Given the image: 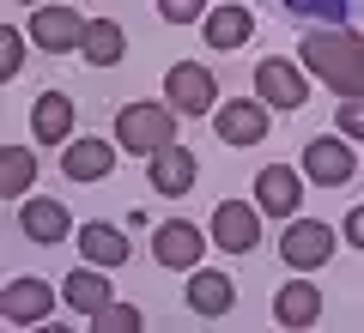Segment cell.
Masks as SVG:
<instances>
[{
	"label": "cell",
	"instance_id": "1",
	"mask_svg": "<svg viewBox=\"0 0 364 333\" xmlns=\"http://www.w3.org/2000/svg\"><path fill=\"white\" fill-rule=\"evenodd\" d=\"M298 55H304V67H310L328 91H340V97H364V37H358V31H346V25L310 31V37L298 43Z\"/></svg>",
	"mask_w": 364,
	"mask_h": 333
},
{
	"label": "cell",
	"instance_id": "2",
	"mask_svg": "<svg viewBox=\"0 0 364 333\" xmlns=\"http://www.w3.org/2000/svg\"><path fill=\"white\" fill-rule=\"evenodd\" d=\"M170 140H176V109L170 103H128V109H116V146L122 152L152 158Z\"/></svg>",
	"mask_w": 364,
	"mask_h": 333
},
{
	"label": "cell",
	"instance_id": "3",
	"mask_svg": "<svg viewBox=\"0 0 364 333\" xmlns=\"http://www.w3.org/2000/svg\"><path fill=\"white\" fill-rule=\"evenodd\" d=\"M164 97L176 116H213V97H219V79H213V67L200 61H176L164 73Z\"/></svg>",
	"mask_w": 364,
	"mask_h": 333
},
{
	"label": "cell",
	"instance_id": "4",
	"mask_svg": "<svg viewBox=\"0 0 364 333\" xmlns=\"http://www.w3.org/2000/svg\"><path fill=\"white\" fill-rule=\"evenodd\" d=\"M352 146H346V133H316L310 146H304V176L310 182H322V188H340V182H352Z\"/></svg>",
	"mask_w": 364,
	"mask_h": 333
},
{
	"label": "cell",
	"instance_id": "5",
	"mask_svg": "<svg viewBox=\"0 0 364 333\" xmlns=\"http://www.w3.org/2000/svg\"><path fill=\"white\" fill-rule=\"evenodd\" d=\"M85 25L91 18H79L73 6H37V13H31V43L49 49V55H67V49L85 43Z\"/></svg>",
	"mask_w": 364,
	"mask_h": 333
},
{
	"label": "cell",
	"instance_id": "6",
	"mask_svg": "<svg viewBox=\"0 0 364 333\" xmlns=\"http://www.w3.org/2000/svg\"><path fill=\"white\" fill-rule=\"evenodd\" d=\"M213 243L231 249V255H249V249L261 243V206H249V200H219V212H213Z\"/></svg>",
	"mask_w": 364,
	"mask_h": 333
},
{
	"label": "cell",
	"instance_id": "7",
	"mask_svg": "<svg viewBox=\"0 0 364 333\" xmlns=\"http://www.w3.org/2000/svg\"><path fill=\"white\" fill-rule=\"evenodd\" d=\"M279 255H286V267L310 273V267H322V261L334 255V231L316 224V218H298V224L286 231V243H279Z\"/></svg>",
	"mask_w": 364,
	"mask_h": 333
},
{
	"label": "cell",
	"instance_id": "8",
	"mask_svg": "<svg viewBox=\"0 0 364 333\" xmlns=\"http://www.w3.org/2000/svg\"><path fill=\"white\" fill-rule=\"evenodd\" d=\"M219 140L225 146H261L267 140V103H255V97L219 103Z\"/></svg>",
	"mask_w": 364,
	"mask_h": 333
},
{
	"label": "cell",
	"instance_id": "9",
	"mask_svg": "<svg viewBox=\"0 0 364 333\" xmlns=\"http://www.w3.org/2000/svg\"><path fill=\"white\" fill-rule=\"evenodd\" d=\"M255 91L273 109H304V97H310V85H304V73L291 61H261L255 67Z\"/></svg>",
	"mask_w": 364,
	"mask_h": 333
},
{
	"label": "cell",
	"instance_id": "10",
	"mask_svg": "<svg viewBox=\"0 0 364 333\" xmlns=\"http://www.w3.org/2000/svg\"><path fill=\"white\" fill-rule=\"evenodd\" d=\"M18 224H25V243H67L73 236V218H67L61 200H25L18 206Z\"/></svg>",
	"mask_w": 364,
	"mask_h": 333
},
{
	"label": "cell",
	"instance_id": "11",
	"mask_svg": "<svg viewBox=\"0 0 364 333\" xmlns=\"http://www.w3.org/2000/svg\"><path fill=\"white\" fill-rule=\"evenodd\" d=\"M116 170V146L109 140H73L61 152V176L67 182H104Z\"/></svg>",
	"mask_w": 364,
	"mask_h": 333
},
{
	"label": "cell",
	"instance_id": "12",
	"mask_svg": "<svg viewBox=\"0 0 364 333\" xmlns=\"http://www.w3.org/2000/svg\"><path fill=\"white\" fill-rule=\"evenodd\" d=\"M0 309H6V321L13 327H31V321H43L55 309V291L43 279H13L6 291H0Z\"/></svg>",
	"mask_w": 364,
	"mask_h": 333
},
{
	"label": "cell",
	"instance_id": "13",
	"mask_svg": "<svg viewBox=\"0 0 364 333\" xmlns=\"http://www.w3.org/2000/svg\"><path fill=\"white\" fill-rule=\"evenodd\" d=\"M31 133H37L43 146H67L73 140V97H67V91H43L37 109H31Z\"/></svg>",
	"mask_w": 364,
	"mask_h": 333
},
{
	"label": "cell",
	"instance_id": "14",
	"mask_svg": "<svg viewBox=\"0 0 364 333\" xmlns=\"http://www.w3.org/2000/svg\"><path fill=\"white\" fill-rule=\"evenodd\" d=\"M146 176H152V188H158V194H188V188H195V158H188V146H176V140L158 146Z\"/></svg>",
	"mask_w": 364,
	"mask_h": 333
},
{
	"label": "cell",
	"instance_id": "15",
	"mask_svg": "<svg viewBox=\"0 0 364 333\" xmlns=\"http://www.w3.org/2000/svg\"><path fill=\"white\" fill-rule=\"evenodd\" d=\"M255 206L267 218H286V212H298V170H286V164H267L255 176Z\"/></svg>",
	"mask_w": 364,
	"mask_h": 333
},
{
	"label": "cell",
	"instance_id": "16",
	"mask_svg": "<svg viewBox=\"0 0 364 333\" xmlns=\"http://www.w3.org/2000/svg\"><path fill=\"white\" fill-rule=\"evenodd\" d=\"M200 249H207V243H200V231H195V224H182V218H176V224H158V236H152L158 267H195Z\"/></svg>",
	"mask_w": 364,
	"mask_h": 333
},
{
	"label": "cell",
	"instance_id": "17",
	"mask_svg": "<svg viewBox=\"0 0 364 333\" xmlns=\"http://www.w3.org/2000/svg\"><path fill=\"white\" fill-rule=\"evenodd\" d=\"M316 315H322V291L304 279L279 285V297H273V321L279 327H316Z\"/></svg>",
	"mask_w": 364,
	"mask_h": 333
},
{
	"label": "cell",
	"instance_id": "18",
	"mask_svg": "<svg viewBox=\"0 0 364 333\" xmlns=\"http://www.w3.org/2000/svg\"><path fill=\"white\" fill-rule=\"evenodd\" d=\"M200 25H207V43H213V49H243L249 31H255V13H249V6H213Z\"/></svg>",
	"mask_w": 364,
	"mask_h": 333
},
{
	"label": "cell",
	"instance_id": "19",
	"mask_svg": "<svg viewBox=\"0 0 364 333\" xmlns=\"http://www.w3.org/2000/svg\"><path fill=\"white\" fill-rule=\"evenodd\" d=\"M122 49H128V37H122L116 18H91V25H85V43H79V55H85L91 67H116V61H122Z\"/></svg>",
	"mask_w": 364,
	"mask_h": 333
},
{
	"label": "cell",
	"instance_id": "20",
	"mask_svg": "<svg viewBox=\"0 0 364 333\" xmlns=\"http://www.w3.org/2000/svg\"><path fill=\"white\" fill-rule=\"evenodd\" d=\"M231 303H237V285L225 279V273H195V279H188V309H195V315H225Z\"/></svg>",
	"mask_w": 364,
	"mask_h": 333
},
{
	"label": "cell",
	"instance_id": "21",
	"mask_svg": "<svg viewBox=\"0 0 364 333\" xmlns=\"http://www.w3.org/2000/svg\"><path fill=\"white\" fill-rule=\"evenodd\" d=\"M31 182H37V158L25 146H0V194L6 200H25Z\"/></svg>",
	"mask_w": 364,
	"mask_h": 333
},
{
	"label": "cell",
	"instance_id": "22",
	"mask_svg": "<svg viewBox=\"0 0 364 333\" xmlns=\"http://www.w3.org/2000/svg\"><path fill=\"white\" fill-rule=\"evenodd\" d=\"M79 249H85V261H97V267H122V261H128V236H122L116 224H85V231H79Z\"/></svg>",
	"mask_w": 364,
	"mask_h": 333
},
{
	"label": "cell",
	"instance_id": "23",
	"mask_svg": "<svg viewBox=\"0 0 364 333\" xmlns=\"http://www.w3.org/2000/svg\"><path fill=\"white\" fill-rule=\"evenodd\" d=\"M61 297L79 309V315H97V309L109 303V285L97 279V273H67V285H61Z\"/></svg>",
	"mask_w": 364,
	"mask_h": 333
},
{
	"label": "cell",
	"instance_id": "24",
	"mask_svg": "<svg viewBox=\"0 0 364 333\" xmlns=\"http://www.w3.org/2000/svg\"><path fill=\"white\" fill-rule=\"evenodd\" d=\"M140 321H146V315H140L134 303H116V297H109V303L91 315V327H97V333H140Z\"/></svg>",
	"mask_w": 364,
	"mask_h": 333
},
{
	"label": "cell",
	"instance_id": "25",
	"mask_svg": "<svg viewBox=\"0 0 364 333\" xmlns=\"http://www.w3.org/2000/svg\"><path fill=\"white\" fill-rule=\"evenodd\" d=\"M279 6H286L291 18H334V25H340L352 0H279Z\"/></svg>",
	"mask_w": 364,
	"mask_h": 333
},
{
	"label": "cell",
	"instance_id": "26",
	"mask_svg": "<svg viewBox=\"0 0 364 333\" xmlns=\"http://www.w3.org/2000/svg\"><path fill=\"white\" fill-rule=\"evenodd\" d=\"M18 61H25V37L6 25V31H0V79H13V73H18Z\"/></svg>",
	"mask_w": 364,
	"mask_h": 333
},
{
	"label": "cell",
	"instance_id": "27",
	"mask_svg": "<svg viewBox=\"0 0 364 333\" xmlns=\"http://www.w3.org/2000/svg\"><path fill=\"white\" fill-rule=\"evenodd\" d=\"M158 13L170 25H195V18H207V0H158Z\"/></svg>",
	"mask_w": 364,
	"mask_h": 333
},
{
	"label": "cell",
	"instance_id": "28",
	"mask_svg": "<svg viewBox=\"0 0 364 333\" xmlns=\"http://www.w3.org/2000/svg\"><path fill=\"white\" fill-rule=\"evenodd\" d=\"M340 133L364 140V97H340Z\"/></svg>",
	"mask_w": 364,
	"mask_h": 333
},
{
	"label": "cell",
	"instance_id": "29",
	"mask_svg": "<svg viewBox=\"0 0 364 333\" xmlns=\"http://www.w3.org/2000/svg\"><path fill=\"white\" fill-rule=\"evenodd\" d=\"M346 243L364 249V206H352V212H346Z\"/></svg>",
	"mask_w": 364,
	"mask_h": 333
}]
</instances>
